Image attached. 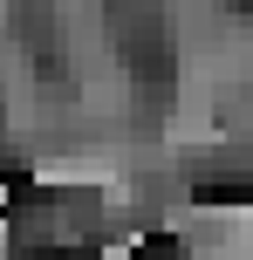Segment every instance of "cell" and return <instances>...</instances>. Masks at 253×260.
<instances>
[{"mask_svg":"<svg viewBox=\"0 0 253 260\" xmlns=\"http://www.w3.org/2000/svg\"><path fill=\"white\" fill-rule=\"evenodd\" d=\"M7 260H21V247H7Z\"/></svg>","mask_w":253,"mask_h":260,"instance_id":"6da1fadb","label":"cell"}]
</instances>
